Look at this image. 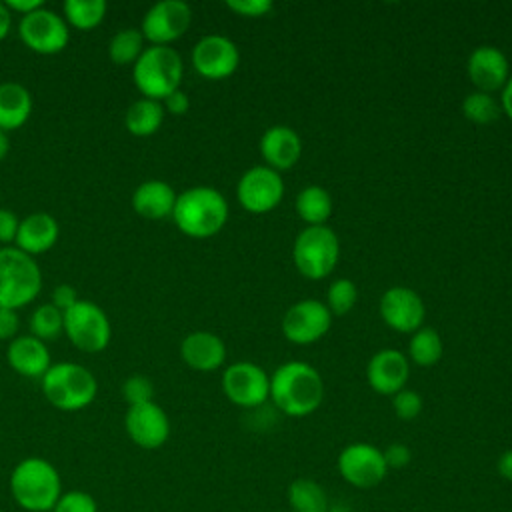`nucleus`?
I'll list each match as a JSON object with an SVG mask.
<instances>
[{
	"instance_id": "obj_1",
	"label": "nucleus",
	"mask_w": 512,
	"mask_h": 512,
	"mask_svg": "<svg viewBox=\"0 0 512 512\" xmlns=\"http://www.w3.org/2000/svg\"><path fill=\"white\" fill-rule=\"evenodd\" d=\"M270 398L286 416H308L322 404V376L308 362H284L270 376Z\"/></svg>"
},
{
	"instance_id": "obj_2",
	"label": "nucleus",
	"mask_w": 512,
	"mask_h": 512,
	"mask_svg": "<svg viewBox=\"0 0 512 512\" xmlns=\"http://www.w3.org/2000/svg\"><path fill=\"white\" fill-rule=\"evenodd\" d=\"M14 502L26 512H52L62 490L60 472L42 456L22 458L8 480Z\"/></svg>"
},
{
	"instance_id": "obj_3",
	"label": "nucleus",
	"mask_w": 512,
	"mask_h": 512,
	"mask_svg": "<svg viewBox=\"0 0 512 512\" xmlns=\"http://www.w3.org/2000/svg\"><path fill=\"white\" fill-rule=\"evenodd\" d=\"M176 228L190 238H210L218 234L228 220V202L212 186H192L176 196L172 210Z\"/></svg>"
},
{
	"instance_id": "obj_4",
	"label": "nucleus",
	"mask_w": 512,
	"mask_h": 512,
	"mask_svg": "<svg viewBox=\"0 0 512 512\" xmlns=\"http://www.w3.org/2000/svg\"><path fill=\"white\" fill-rule=\"evenodd\" d=\"M40 388L54 408L62 412H78L96 400L98 380L78 362H56L40 378Z\"/></svg>"
},
{
	"instance_id": "obj_5",
	"label": "nucleus",
	"mask_w": 512,
	"mask_h": 512,
	"mask_svg": "<svg viewBox=\"0 0 512 512\" xmlns=\"http://www.w3.org/2000/svg\"><path fill=\"white\" fill-rule=\"evenodd\" d=\"M184 64L172 46H146L132 66V80L142 98L162 102L180 88Z\"/></svg>"
},
{
	"instance_id": "obj_6",
	"label": "nucleus",
	"mask_w": 512,
	"mask_h": 512,
	"mask_svg": "<svg viewBox=\"0 0 512 512\" xmlns=\"http://www.w3.org/2000/svg\"><path fill=\"white\" fill-rule=\"evenodd\" d=\"M42 288L38 262L16 246H0V308H24Z\"/></svg>"
},
{
	"instance_id": "obj_7",
	"label": "nucleus",
	"mask_w": 512,
	"mask_h": 512,
	"mask_svg": "<svg viewBox=\"0 0 512 512\" xmlns=\"http://www.w3.org/2000/svg\"><path fill=\"white\" fill-rule=\"evenodd\" d=\"M340 242L332 228L306 226L294 240L292 258L298 272L310 280L326 278L338 264Z\"/></svg>"
},
{
	"instance_id": "obj_8",
	"label": "nucleus",
	"mask_w": 512,
	"mask_h": 512,
	"mask_svg": "<svg viewBox=\"0 0 512 512\" xmlns=\"http://www.w3.org/2000/svg\"><path fill=\"white\" fill-rule=\"evenodd\" d=\"M64 334L80 352L98 354L110 344L112 324L96 302L80 298L64 312Z\"/></svg>"
},
{
	"instance_id": "obj_9",
	"label": "nucleus",
	"mask_w": 512,
	"mask_h": 512,
	"mask_svg": "<svg viewBox=\"0 0 512 512\" xmlns=\"http://www.w3.org/2000/svg\"><path fill=\"white\" fill-rule=\"evenodd\" d=\"M18 36L22 44L42 56L60 54L70 42V28L62 14L42 6L26 14L18 22Z\"/></svg>"
},
{
	"instance_id": "obj_10",
	"label": "nucleus",
	"mask_w": 512,
	"mask_h": 512,
	"mask_svg": "<svg viewBox=\"0 0 512 512\" xmlns=\"http://www.w3.org/2000/svg\"><path fill=\"white\" fill-rule=\"evenodd\" d=\"M336 468L344 482L360 490L378 486L388 474L382 450L370 442H352L344 446L336 458Z\"/></svg>"
},
{
	"instance_id": "obj_11",
	"label": "nucleus",
	"mask_w": 512,
	"mask_h": 512,
	"mask_svg": "<svg viewBox=\"0 0 512 512\" xmlns=\"http://www.w3.org/2000/svg\"><path fill=\"white\" fill-rule=\"evenodd\" d=\"M192 24V8L184 0H160L152 4L140 22V32L150 46H170Z\"/></svg>"
},
{
	"instance_id": "obj_12",
	"label": "nucleus",
	"mask_w": 512,
	"mask_h": 512,
	"mask_svg": "<svg viewBox=\"0 0 512 512\" xmlns=\"http://www.w3.org/2000/svg\"><path fill=\"white\" fill-rule=\"evenodd\" d=\"M236 196L244 210L264 214L280 204L284 196V180L280 172L270 166H252L240 176Z\"/></svg>"
},
{
	"instance_id": "obj_13",
	"label": "nucleus",
	"mask_w": 512,
	"mask_h": 512,
	"mask_svg": "<svg viewBox=\"0 0 512 512\" xmlns=\"http://www.w3.org/2000/svg\"><path fill=\"white\" fill-rule=\"evenodd\" d=\"M226 398L240 408H258L270 396V376L254 362H234L222 374Z\"/></svg>"
},
{
	"instance_id": "obj_14",
	"label": "nucleus",
	"mask_w": 512,
	"mask_h": 512,
	"mask_svg": "<svg viewBox=\"0 0 512 512\" xmlns=\"http://www.w3.org/2000/svg\"><path fill=\"white\" fill-rule=\"evenodd\" d=\"M238 64V46L228 36L206 34L192 48V66L202 78L222 80L234 74Z\"/></svg>"
},
{
	"instance_id": "obj_15",
	"label": "nucleus",
	"mask_w": 512,
	"mask_h": 512,
	"mask_svg": "<svg viewBox=\"0 0 512 512\" xmlns=\"http://www.w3.org/2000/svg\"><path fill=\"white\" fill-rule=\"evenodd\" d=\"M332 324L328 306L320 300H300L292 304L282 318V332L294 344H312L320 340Z\"/></svg>"
},
{
	"instance_id": "obj_16",
	"label": "nucleus",
	"mask_w": 512,
	"mask_h": 512,
	"mask_svg": "<svg viewBox=\"0 0 512 512\" xmlns=\"http://www.w3.org/2000/svg\"><path fill=\"white\" fill-rule=\"evenodd\" d=\"M124 430L136 446L144 450H156L164 446L170 436V420L164 408L152 400L128 406L124 414Z\"/></svg>"
},
{
	"instance_id": "obj_17",
	"label": "nucleus",
	"mask_w": 512,
	"mask_h": 512,
	"mask_svg": "<svg viewBox=\"0 0 512 512\" xmlns=\"http://www.w3.org/2000/svg\"><path fill=\"white\" fill-rule=\"evenodd\" d=\"M382 320L398 332H416L426 316L424 302L418 292L406 286H392L380 298Z\"/></svg>"
},
{
	"instance_id": "obj_18",
	"label": "nucleus",
	"mask_w": 512,
	"mask_h": 512,
	"mask_svg": "<svg viewBox=\"0 0 512 512\" xmlns=\"http://www.w3.org/2000/svg\"><path fill=\"white\" fill-rule=\"evenodd\" d=\"M408 374V358L394 348L378 350L366 366V378L370 388L386 396H394L398 390L406 388Z\"/></svg>"
},
{
	"instance_id": "obj_19",
	"label": "nucleus",
	"mask_w": 512,
	"mask_h": 512,
	"mask_svg": "<svg viewBox=\"0 0 512 512\" xmlns=\"http://www.w3.org/2000/svg\"><path fill=\"white\" fill-rule=\"evenodd\" d=\"M470 82L480 90L492 94L508 80V58L496 46L484 44L470 52L466 62Z\"/></svg>"
},
{
	"instance_id": "obj_20",
	"label": "nucleus",
	"mask_w": 512,
	"mask_h": 512,
	"mask_svg": "<svg viewBox=\"0 0 512 512\" xmlns=\"http://www.w3.org/2000/svg\"><path fill=\"white\" fill-rule=\"evenodd\" d=\"M6 360L16 374L26 378H42L52 366L48 344L34 338L32 334H22L10 340L6 348Z\"/></svg>"
},
{
	"instance_id": "obj_21",
	"label": "nucleus",
	"mask_w": 512,
	"mask_h": 512,
	"mask_svg": "<svg viewBox=\"0 0 512 512\" xmlns=\"http://www.w3.org/2000/svg\"><path fill=\"white\" fill-rule=\"evenodd\" d=\"M184 364L198 372H212L226 360V346L220 336L208 330H196L184 336L180 344Z\"/></svg>"
},
{
	"instance_id": "obj_22",
	"label": "nucleus",
	"mask_w": 512,
	"mask_h": 512,
	"mask_svg": "<svg viewBox=\"0 0 512 512\" xmlns=\"http://www.w3.org/2000/svg\"><path fill=\"white\" fill-rule=\"evenodd\" d=\"M60 236V226L56 218L48 212H32L20 220L14 246L28 256H38L48 252Z\"/></svg>"
},
{
	"instance_id": "obj_23",
	"label": "nucleus",
	"mask_w": 512,
	"mask_h": 512,
	"mask_svg": "<svg viewBox=\"0 0 512 512\" xmlns=\"http://www.w3.org/2000/svg\"><path fill=\"white\" fill-rule=\"evenodd\" d=\"M260 154L266 160V166L278 170L292 168L302 154L300 136L284 124L270 126L260 138Z\"/></svg>"
},
{
	"instance_id": "obj_24",
	"label": "nucleus",
	"mask_w": 512,
	"mask_h": 512,
	"mask_svg": "<svg viewBox=\"0 0 512 512\" xmlns=\"http://www.w3.org/2000/svg\"><path fill=\"white\" fill-rule=\"evenodd\" d=\"M176 190L164 180H144L132 192V208L138 216L146 220H162L172 218V210L176 204Z\"/></svg>"
},
{
	"instance_id": "obj_25",
	"label": "nucleus",
	"mask_w": 512,
	"mask_h": 512,
	"mask_svg": "<svg viewBox=\"0 0 512 512\" xmlns=\"http://www.w3.org/2000/svg\"><path fill=\"white\" fill-rule=\"evenodd\" d=\"M32 94L20 82H0V130L12 132L22 128L32 114Z\"/></svg>"
},
{
	"instance_id": "obj_26",
	"label": "nucleus",
	"mask_w": 512,
	"mask_h": 512,
	"mask_svg": "<svg viewBox=\"0 0 512 512\" xmlns=\"http://www.w3.org/2000/svg\"><path fill=\"white\" fill-rule=\"evenodd\" d=\"M164 108L162 102L152 98H138L132 102L124 114V126L132 136L146 138L160 130L164 122Z\"/></svg>"
},
{
	"instance_id": "obj_27",
	"label": "nucleus",
	"mask_w": 512,
	"mask_h": 512,
	"mask_svg": "<svg viewBox=\"0 0 512 512\" xmlns=\"http://www.w3.org/2000/svg\"><path fill=\"white\" fill-rule=\"evenodd\" d=\"M286 500L292 512H328V494L312 478H296L288 484Z\"/></svg>"
},
{
	"instance_id": "obj_28",
	"label": "nucleus",
	"mask_w": 512,
	"mask_h": 512,
	"mask_svg": "<svg viewBox=\"0 0 512 512\" xmlns=\"http://www.w3.org/2000/svg\"><path fill=\"white\" fill-rule=\"evenodd\" d=\"M296 212L308 226H322L332 214V198L324 186H304L296 198Z\"/></svg>"
},
{
	"instance_id": "obj_29",
	"label": "nucleus",
	"mask_w": 512,
	"mask_h": 512,
	"mask_svg": "<svg viewBox=\"0 0 512 512\" xmlns=\"http://www.w3.org/2000/svg\"><path fill=\"white\" fill-rule=\"evenodd\" d=\"M108 4L104 0H66L62 4V18L68 28L92 30L106 18Z\"/></svg>"
},
{
	"instance_id": "obj_30",
	"label": "nucleus",
	"mask_w": 512,
	"mask_h": 512,
	"mask_svg": "<svg viewBox=\"0 0 512 512\" xmlns=\"http://www.w3.org/2000/svg\"><path fill=\"white\" fill-rule=\"evenodd\" d=\"M144 42L140 28H120L108 42V58L118 66H134L146 48Z\"/></svg>"
},
{
	"instance_id": "obj_31",
	"label": "nucleus",
	"mask_w": 512,
	"mask_h": 512,
	"mask_svg": "<svg viewBox=\"0 0 512 512\" xmlns=\"http://www.w3.org/2000/svg\"><path fill=\"white\" fill-rule=\"evenodd\" d=\"M30 334L42 342L56 340L64 332V312L58 310L54 304L46 302L34 308L28 320Z\"/></svg>"
},
{
	"instance_id": "obj_32",
	"label": "nucleus",
	"mask_w": 512,
	"mask_h": 512,
	"mask_svg": "<svg viewBox=\"0 0 512 512\" xmlns=\"http://www.w3.org/2000/svg\"><path fill=\"white\" fill-rule=\"evenodd\" d=\"M408 354L418 366H432L442 358V338L440 334L430 328H418L412 332V338L408 342Z\"/></svg>"
},
{
	"instance_id": "obj_33",
	"label": "nucleus",
	"mask_w": 512,
	"mask_h": 512,
	"mask_svg": "<svg viewBox=\"0 0 512 512\" xmlns=\"http://www.w3.org/2000/svg\"><path fill=\"white\" fill-rule=\"evenodd\" d=\"M462 112L468 120H472L476 124H490L500 116L502 106L498 104V100L492 94L476 90V92L466 94V98L462 100Z\"/></svg>"
},
{
	"instance_id": "obj_34",
	"label": "nucleus",
	"mask_w": 512,
	"mask_h": 512,
	"mask_svg": "<svg viewBox=\"0 0 512 512\" xmlns=\"http://www.w3.org/2000/svg\"><path fill=\"white\" fill-rule=\"evenodd\" d=\"M358 300V288L352 280L348 278H338L334 280L330 286H328V292H326V306L330 310V314H346L354 308Z\"/></svg>"
},
{
	"instance_id": "obj_35",
	"label": "nucleus",
	"mask_w": 512,
	"mask_h": 512,
	"mask_svg": "<svg viewBox=\"0 0 512 512\" xmlns=\"http://www.w3.org/2000/svg\"><path fill=\"white\" fill-rule=\"evenodd\" d=\"M122 398L128 406H136V404H144V402H152L154 398V386L152 380L148 376L142 374H132L122 382Z\"/></svg>"
},
{
	"instance_id": "obj_36",
	"label": "nucleus",
	"mask_w": 512,
	"mask_h": 512,
	"mask_svg": "<svg viewBox=\"0 0 512 512\" xmlns=\"http://www.w3.org/2000/svg\"><path fill=\"white\" fill-rule=\"evenodd\" d=\"M52 512H98V502L90 492L66 490L60 494Z\"/></svg>"
},
{
	"instance_id": "obj_37",
	"label": "nucleus",
	"mask_w": 512,
	"mask_h": 512,
	"mask_svg": "<svg viewBox=\"0 0 512 512\" xmlns=\"http://www.w3.org/2000/svg\"><path fill=\"white\" fill-rule=\"evenodd\" d=\"M392 408L400 420H414L422 412V396L416 390L402 388L392 396Z\"/></svg>"
},
{
	"instance_id": "obj_38",
	"label": "nucleus",
	"mask_w": 512,
	"mask_h": 512,
	"mask_svg": "<svg viewBox=\"0 0 512 512\" xmlns=\"http://www.w3.org/2000/svg\"><path fill=\"white\" fill-rule=\"evenodd\" d=\"M226 6L236 12L238 16H246V18H260L272 12L274 4L272 0H228Z\"/></svg>"
},
{
	"instance_id": "obj_39",
	"label": "nucleus",
	"mask_w": 512,
	"mask_h": 512,
	"mask_svg": "<svg viewBox=\"0 0 512 512\" xmlns=\"http://www.w3.org/2000/svg\"><path fill=\"white\" fill-rule=\"evenodd\" d=\"M382 454H384V462H386L388 470H400V468L408 466L410 460H412V452H410V448L404 442L388 444L382 450Z\"/></svg>"
},
{
	"instance_id": "obj_40",
	"label": "nucleus",
	"mask_w": 512,
	"mask_h": 512,
	"mask_svg": "<svg viewBox=\"0 0 512 512\" xmlns=\"http://www.w3.org/2000/svg\"><path fill=\"white\" fill-rule=\"evenodd\" d=\"M18 226H20V218L8 208H0V244L2 246L14 244Z\"/></svg>"
},
{
	"instance_id": "obj_41",
	"label": "nucleus",
	"mask_w": 512,
	"mask_h": 512,
	"mask_svg": "<svg viewBox=\"0 0 512 512\" xmlns=\"http://www.w3.org/2000/svg\"><path fill=\"white\" fill-rule=\"evenodd\" d=\"M78 300H80V298H78V292H76L74 286H70V284H58V286L52 290V300H50V304H54L58 310L66 312V310H70Z\"/></svg>"
},
{
	"instance_id": "obj_42",
	"label": "nucleus",
	"mask_w": 512,
	"mask_h": 512,
	"mask_svg": "<svg viewBox=\"0 0 512 512\" xmlns=\"http://www.w3.org/2000/svg\"><path fill=\"white\" fill-rule=\"evenodd\" d=\"M20 318L12 308H0V340H14L18 336Z\"/></svg>"
},
{
	"instance_id": "obj_43",
	"label": "nucleus",
	"mask_w": 512,
	"mask_h": 512,
	"mask_svg": "<svg viewBox=\"0 0 512 512\" xmlns=\"http://www.w3.org/2000/svg\"><path fill=\"white\" fill-rule=\"evenodd\" d=\"M162 108H164V112H168L172 116H182L190 108V98H188V94L184 90L178 88V90H174L172 94H168L162 100Z\"/></svg>"
},
{
	"instance_id": "obj_44",
	"label": "nucleus",
	"mask_w": 512,
	"mask_h": 512,
	"mask_svg": "<svg viewBox=\"0 0 512 512\" xmlns=\"http://www.w3.org/2000/svg\"><path fill=\"white\" fill-rule=\"evenodd\" d=\"M4 4L12 14H18L20 18L26 16V14H32V12H36L38 8L44 6L42 0H6Z\"/></svg>"
},
{
	"instance_id": "obj_45",
	"label": "nucleus",
	"mask_w": 512,
	"mask_h": 512,
	"mask_svg": "<svg viewBox=\"0 0 512 512\" xmlns=\"http://www.w3.org/2000/svg\"><path fill=\"white\" fill-rule=\"evenodd\" d=\"M496 472L500 474V478L512 482V448L504 450L498 460H496Z\"/></svg>"
},
{
	"instance_id": "obj_46",
	"label": "nucleus",
	"mask_w": 512,
	"mask_h": 512,
	"mask_svg": "<svg viewBox=\"0 0 512 512\" xmlns=\"http://www.w3.org/2000/svg\"><path fill=\"white\" fill-rule=\"evenodd\" d=\"M12 12L6 8L4 2H0V42L10 34L12 30Z\"/></svg>"
},
{
	"instance_id": "obj_47",
	"label": "nucleus",
	"mask_w": 512,
	"mask_h": 512,
	"mask_svg": "<svg viewBox=\"0 0 512 512\" xmlns=\"http://www.w3.org/2000/svg\"><path fill=\"white\" fill-rule=\"evenodd\" d=\"M500 106L506 112V116L512 120V76H508L506 84L502 86V98H500Z\"/></svg>"
},
{
	"instance_id": "obj_48",
	"label": "nucleus",
	"mask_w": 512,
	"mask_h": 512,
	"mask_svg": "<svg viewBox=\"0 0 512 512\" xmlns=\"http://www.w3.org/2000/svg\"><path fill=\"white\" fill-rule=\"evenodd\" d=\"M8 152H10V138L6 132L0 130V162L8 156Z\"/></svg>"
}]
</instances>
